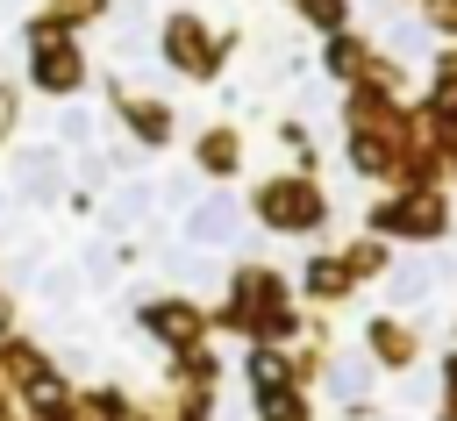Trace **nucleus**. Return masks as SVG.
Segmentation results:
<instances>
[{
  "label": "nucleus",
  "mask_w": 457,
  "mask_h": 421,
  "mask_svg": "<svg viewBox=\"0 0 457 421\" xmlns=\"http://www.w3.org/2000/svg\"><path fill=\"white\" fill-rule=\"evenodd\" d=\"M264 221H271V228H314V221H321V200H314L307 186H271V193H264Z\"/></svg>",
  "instance_id": "nucleus-1"
},
{
  "label": "nucleus",
  "mask_w": 457,
  "mask_h": 421,
  "mask_svg": "<svg viewBox=\"0 0 457 421\" xmlns=\"http://www.w3.org/2000/svg\"><path fill=\"white\" fill-rule=\"evenodd\" d=\"M228 221H236L228 207H207V214H193V235H200V243H221V235H228Z\"/></svg>",
  "instance_id": "nucleus-2"
},
{
  "label": "nucleus",
  "mask_w": 457,
  "mask_h": 421,
  "mask_svg": "<svg viewBox=\"0 0 457 421\" xmlns=\"http://www.w3.org/2000/svg\"><path fill=\"white\" fill-rule=\"evenodd\" d=\"M71 78H79L71 57H43V86H71Z\"/></svg>",
  "instance_id": "nucleus-3"
}]
</instances>
